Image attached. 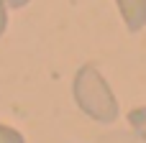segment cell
Masks as SVG:
<instances>
[{
	"label": "cell",
	"mask_w": 146,
	"mask_h": 143,
	"mask_svg": "<svg viewBox=\"0 0 146 143\" xmlns=\"http://www.w3.org/2000/svg\"><path fill=\"white\" fill-rule=\"evenodd\" d=\"M8 3L5 0H0V36L5 33V28H8V8H5Z\"/></svg>",
	"instance_id": "obj_5"
},
{
	"label": "cell",
	"mask_w": 146,
	"mask_h": 143,
	"mask_svg": "<svg viewBox=\"0 0 146 143\" xmlns=\"http://www.w3.org/2000/svg\"><path fill=\"white\" fill-rule=\"evenodd\" d=\"M5 3H8L10 8H26V5H28L31 0H5Z\"/></svg>",
	"instance_id": "obj_6"
},
{
	"label": "cell",
	"mask_w": 146,
	"mask_h": 143,
	"mask_svg": "<svg viewBox=\"0 0 146 143\" xmlns=\"http://www.w3.org/2000/svg\"><path fill=\"white\" fill-rule=\"evenodd\" d=\"M128 123H131V128L139 133V138L146 141V107H133V110L128 113Z\"/></svg>",
	"instance_id": "obj_3"
},
{
	"label": "cell",
	"mask_w": 146,
	"mask_h": 143,
	"mask_svg": "<svg viewBox=\"0 0 146 143\" xmlns=\"http://www.w3.org/2000/svg\"><path fill=\"white\" fill-rule=\"evenodd\" d=\"M0 143H26V138H23L15 128L0 123Z\"/></svg>",
	"instance_id": "obj_4"
},
{
	"label": "cell",
	"mask_w": 146,
	"mask_h": 143,
	"mask_svg": "<svg viewBox=\"0 0 146 143\" xmlns=\"http://www.w3.org/2000/svg\"><path fill=\"white\" fill-rule=\"evenodd\" d=\"M72 95H74L77 107L98 123H113L121 113L110 84L92 64H85L77 69L74 82H72Z\"/></svg>",
	"instance_id": "obj_1"
},
{
	"label": "cell",
	"mask_w": 146,
	"mask_h": 143,
	"mask_svg": "<svg viewBox=\"0 0 146 143\" xmlns=\"http://www.w3.org/2000/svg\"><path fill=\"white\" fill-rule=\"evenodd\" d=\"M121 18L131 33H139L146 26V0H115Z\"/></svg>",
	"instance_id": "obj_2"
}]
</instances>
